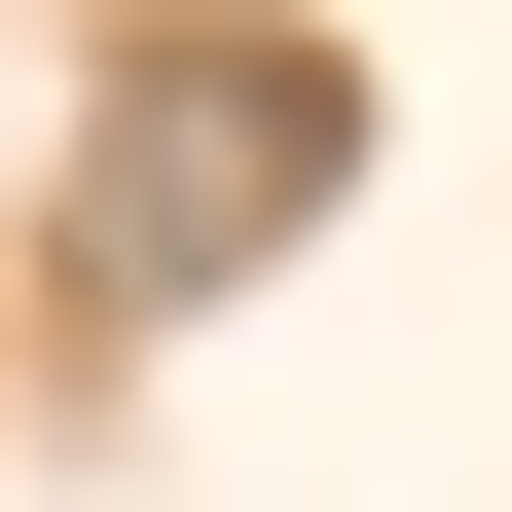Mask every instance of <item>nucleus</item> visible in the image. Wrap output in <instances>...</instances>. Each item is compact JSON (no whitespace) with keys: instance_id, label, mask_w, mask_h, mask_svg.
Returning a JSON list of instances; mask_svg holds the SVG:
<instances>
[{"instance_id":"obj_1","label":"nucleus","mask_w":512,"mask_h":512,"mask_svg":"<svg viewBox=\"0 0 512 512\" xmlns=\"http://www.w3.org/2000/svg\"><path fill=\"white\" fill-rule=\"evenodd\" d=\"M330 183H366V74H330V37H256V0H147V37L74 74V256H110V330L256 293Z\"/></svg>"}]
</instances>
